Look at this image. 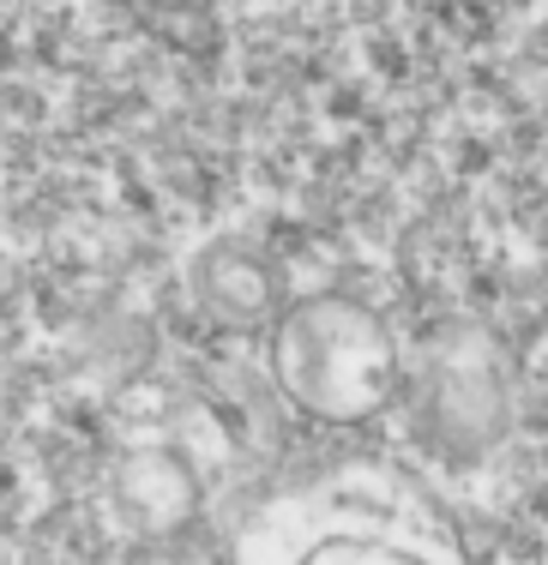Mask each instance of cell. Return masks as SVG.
<instances>
[{"label":"cell","instance_id":"obj_1","mask_svg":"<svg viewBox=\"0 0 548 565\" xmlns=\"http://www.w3.org/2000/svg\"><path fill=\"white\" fill-rule=\"evenodd\" d=\"M235 565H471L440 500L392 463H338L253 511Z\"/></svg>","mask_w":548,"mask_h":565},{"label":"cell","instance_id":"obj_2","mask_svg":"<svg viewBox=\"0 0 548 565\" xmlns=\"http://www.w3.org/2000/svg\"><path fill=\"white\" fill-rule=\"evenodd\" d=\"M272 367L302 409L326 415V422H362L380 403H392L398 349L368 307L344 301V295H319L284 319L272 343Z\"/></svg>","mask_w":548,"mask_h":565}]
</instances>
